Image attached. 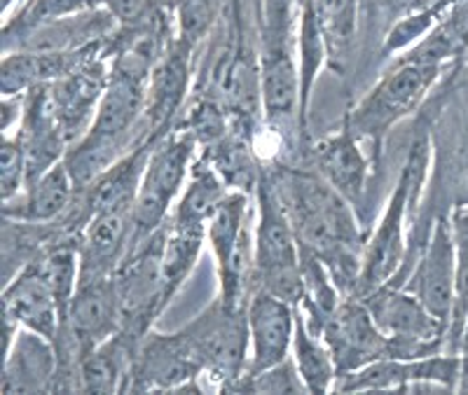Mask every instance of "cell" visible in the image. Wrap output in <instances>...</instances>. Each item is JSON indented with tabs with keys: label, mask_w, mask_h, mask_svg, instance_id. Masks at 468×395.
Here are the masks:
<instances>
[{
	"label": "cell",
	"mask_w": 468,
	"mask_h": 395,
	"mask_svg": "<svg viewBox=\"0 0 468 395\" xmlns=\"http://www.w3.org/2000/svg\"><path fill=\"white\" fill-rule=\"evenodd\" d=\"M271 181L286 206L300 251L314 253L342 297H354L366 246L354 206L314 169H277Z\"/></svg>",
	"instance_id": "obj_1"
},
{
	"label": "cell",
	"mask_w": 468,
	"mask_h": 395,
	"mask_svg": "<svg viewBox=\"0 0 468 395\" xmlns=\"http://www.w3.org/2000/svg\"><path fill=\"white\" fill-rule=\"evenodd\" d=\"M256 230H253V290L277 295L298 307L304 297L300 244L271 173L262 172L256 187Z\"/></svg>",
	"instance_id": "obj_2"
},
{
	"label": "cell",
	"mask_w": 468,
	"mask_h": 395,
	"mask_svg": "<svg viewBox=\"0 0 468 395\" xmlns=\"http://www.w3.org/2000/svg\"><path fill=\"white\" fill-rule=\"evenodd\" d=\"M441 70L442 66L396 61L394 68L354 106L345 127L378 157L384 136L424 103Z\"/></svg>",
	"instance_id": "obj_3"
},
{
	"label": "cell",
	"mask_w": 468,
	"mask_h": 395,
	"mask_svg": "<svg viewBox=\"0 0 468 395\" xmlns=\"http://www.w3.org/2000/svg\"><path fill=\"white\" fill-rule=\"evenodd\" d=\"M197 140L186 129H176L157 139L150 148L145 172L141 178L136 209H133V241L132 246L162 230L169 220V211L181 197L195 164Z\"/></svg>",
	"instance_id": "obj_4"
},
{
	"label": "cell",
	"mask_w": 468,
	"mask_h": 395,
	"mask_svg": "<svg viewBox=\"0 0 468 395\" xmlns=\"http://www.w3.org/2000/svg\"><path fill=\"white\" fill-rule=\"evenodd\" d=\"M207 241L218 265V297L228 307L241 309L253 293V230L250 194L229 190L208 220Z\"/></svg>",
	"instance_id": "obj_5"
},
{
	"label": "cell",
	"mask_w": 468,
	"mask_h": 395,
	"mask_svg": "<svg viewBox=\"0 0 468 395\" xmlns=\"http://www.w3.org/2000/svg\"><path fill=\"white\" fill-rule=\"evenodd\" d=\"M202 363L213 389L228 393L229 386L246 374L249 365V318L246 307L234 309L220 297L204 307L197 318L181 327Z\"/></svg>",
	"instance_id": "obj_6"
},
{
	"label": "cell",
	"mask_w": 468,
	"mask_h": 395,
	"mask_svg": "<svg viewBox=\"0 0 468 395\" xmlns=\"http://www.w3.org/2000/svg\"><path fill=\"white\" fill-rule=\"evenodd\" d=\"M375 323L388 339V359L415 360L445 351L447 326L403 286H382L363 297Z\"/></svg>",
	"instance_id": "obj_7"
},
{
	"label": "cell",
	"mask_w": 468,
	"mask_h": 395,
	"mask_svg": "<svg viewBox=\"0 0 468 395\" xmlns=\"http://www.w3.org/2000/svg\"><path fill=\"white\" fill-rule=\"evenodd\" d=\"M462 360L459 353L441 351L415 360L382 359L356 372L337 377L333 393H417L457 390Z\"/></svg>",
	"instance_id": "obj_8"
},
{
	"label": "cell",
	"mask_w": 468,
	"mask_h": 395,
	"mask_svg": "<svg viewBox=\"0 0 468 395\" xmlns=\"http://www.w3.org/2000/svg\"><path fill=\"white\" fill-rule=\"evenodd\" d=\"M202 363L183 330H150L141 339L124 393H202Z\"/></svg>",
	"instance_id": "obj_9"
},
{
	"label": "cell",
	"mask_w": 468,
	"mask_h": 395,
	"mask_svg": "<svg viewBox=\"0 0 468 395\" xmlns=\"http://www.w3.org/2000/svg\"><path fill=\"white\" fill-rule=\"evenodd\" d=\"M403 288L417 295L421 305L450 330L454 293H457V257H454L452 227L447 215H441L431 223Z\"/></svg>",
	"instance_id": "obj_10"
},
{
	"label": "cell",
	"mask_w": 468,
	"mask_h": 395,
	"mask_svg": "<svg viewBox=\"0 0 468 395\" xmlns=\"http://www.w3.org/2000/svg\"><path fill=\"white\" fill-rule=\"evenodd\" d=\"M122 330V302L117 293L115 276H80V284L70 302L69 318L61 327L66 351L80 363L85 353L108 342Z\"/></svg>",
	"instance_id": "obj_11"
},
{
	"label": "cell",
	"mask_w": 468,
	"mask_h": 395,
	"mask_svg": "<svg viewBox=\"0 0 468 395\" xmlns=\"http://www.w3.org/2000/svg\"><path fill=\"white\" fill-rule=\"evenodd\" d=\"M291 26H265L262 52L258 61V97L262 112L271 127L298 122L300 120V75L298 61L288 45Z\"/></svg>",
	"instance_id": "obj_12"
},
{
	"label": "cell",
	"mask_w": 468,
	"mask_h": 395,
	"mask_svg": "<svg viewBox=\"0 0 468 395\" xmlns=\"http://www.w3.org/2000/svg\"><path fill=\"white\" fill-rule=\"evenodd\" d=\"M321 337L333 353L337 377L388 359L387 335L379 330L366 302L358 297L342 299L325 321Z\"/></svg>",
	"instance_id": "obj_13"
},
{
	"label": "cell",
	"mask_w": 468,
	"mask_h": 395,
	"mask_svg": "<svg viewBox=\"0 0 468 395\" xmlns=\"http://www.w3.org/2000/svg\"><path fill=\"white\" fill-rule=\"evenodd\" d=\"M249 318V365L258 374L291 359L295 337V307L265 290H253L246 305Z\"/></svg>",
	"instance_id": "obj_14"
},
{
	"label": "cell",
	"mask_w": 468,
	"mask_h": 395,
	"mask_svg": "<svg viewBox=\"0 0 468 395\" xmlns=\"http://www.w3.org/2000/svg\"><path fill=\"white\" fill-rule=\"evenodd\" d=\"M3 314L15 318L27 330L48 337L49 342H57L64 327L61 309L52 293L48 276L43 272L40 257H33L12 276L10 284L3 288L0 299Z\"/></svg>",
	"instance_id": "obj_15"
},
{
	"label": "cell",
	"mask_w": 468,
	"mask_h": 395,
	"mask_svg": "<svg viewBox=\"0 0 468 395\" xmlns=\"http://www.w3.org/2000/svg\"><path fill=\"white\" fill-rule=\"evenodd\" d=\"M133 209L136 202H124L96 211L87 218L80 239V276H108L132 248Z\"/></svg>",
	"instance_id": "obj_16"
},
{
	"label": "cell",
	"mask_w": 468,
	"mask_h": 395,
	"mask_svg": "<svg viewBox=\"0 0 468 395\" xmlns=\"http://www.w3.org/2000/svg\"><path fill=\"white\" fill-rule=\"evenodd\" d=\"M431 173L426 187L445 206V213L468 206V115H450L445 120L441 145L433 143Z\"/></svg>",
	"instance_id": "obj_17"
},
{
	"label": "cell",
	"mask_w": 468,
	"mask_h": 395,
	"mask_svg": "<svg viewBox=\"0 0 468 395\" xmlns=\"http://www.w3.org/2000/svg\"><path fill=\"white\" fill-rule=\"evenodd\" d=\"M58 369V353L54 342L37 332H16L15 342L3 353V377L0 390L10 393H43L52 390Z\"/></svg>",
	"instance_id": "obj_18"
},
{
	"label": "cell",
	"mask_w": 468,
	"mask_h": 395,
	"mask_svg": "<svg viewBox=\"0 0 468 395\" xmlns=\"http://www.w3.org/2000/svg\"><path fill=\"white\" fill-rule=\"evenodd\" d=\"M190 57L192 47L176 37L174 45L165 49V54L150 70L144 115L154 139H160V131L171 127L176 112L186 99L187 85H190Z\"/></svg>",
	"instance_id": "obj_19"
},
{
	"label": "cell",
	"mask_w": 468,
	"mask_h": 395,
	"mask_svg": "<svg viewBox=\"0 0 468 395\" xmlns=\"http://www.w3.org/2000/svg\"><path fill=\"white\" fill-rule=\"evenodd\" d=\"M312 166L351 206L361 203L370 160H367V152H363L361 140L351 134L349 129L345 127L337 134L319 140L312 150Z\"/></svg>",
	"instance_id": "obj_20"
},
{
	"label": "cell",
	"mask_w": 468,
	"mask_h": 395,
	"mask_svg": "<svg viewBox=\"0 0 468 395\" xmlns=\"http://www.w3.org/2000/svg\"><path fill=\"white\" fill-rule=\"evenodd\" d=\"M75 192L78 190H75L69 166L61 160L40 173L36 181L28 182L24 197L3 203V215L22 224L52 223L69 209Z\"/></svg>",
	"instance_id": "obj_21"
},
{
	"label": "cell",
	"mask_w": 468,
	"mask_h": 395,
	"mask_svg": "<svg viewBox=\"0 0 468 395\" xmlns=\"http://www.w3.org/2000/svg\"><path fill=\"white\" fill-rule=\"evenodd\" d=\"M141 339L124 330L85 353L78 363V384L85 393H124Z\"/></svg>",
	"instance_id": "obj_22"
},
{
	"label": "cell",
	"mask_w": 468,
	"mask_h": 395,
	"mask_svg": "<svg viewBox=\"0 0 468 395\" xmlns=\"http://www.w3.org/2000/svg\"><path fill=\"white\" fill-rule=\"evenodd\" d=\"M328 36L316 0H298V75H300V120L307 129V112L312 91L328 59Z\"/></svg>",
	"instance_id": "obj_23"
},
{
	"label": "cell",
	"mask_w": 468,
	"mask_h": 395,
	"mask_svg": "<svg viewBox=\"0 0 468 395\" xmlns=\"http://www.w3.org/2000/svg\"><path fill=\"white\" fill-rule=\"evenodd\" d=\"M228 192L229 187L225 185L220 173L202 155L192 164L190 178H187L169 220L174 224H183V227H202V230H207L208 220L213 218L218 203L223 202Z\"/></svg>",
	"instance_id": "obj_24"
},
{
	"label": "cell",
	"mask_w": 468,
	"mask_h": 395,
	"mask_svg": "<svg viewBox=\"0 0 468 395\" xmlns=\"http://www.w3.org/2000/svg\"><path fill=\"white\" fill-rule=\"evenodd\" d=\"M204 244H207V230L183 227V224H174L171 220H166L165 246H162V286H165L166 305H171L176 293L190 278Z\"/></svg>",
	"instance_id": "obj_25"
},
{
	"label": "cell",
	"mask_w": 468,
	"mask_h": 395,
	"mask_svg": "<svg viewBox=\"0 0 468 395\" xmlns=\"http://www.w3.org/2000/svg\"><path fill=\"white\" fill-rule=\"evenodd\" d=\"M292 360L309 393H333L337 381V368L324 337L307 326L295 307V337H292Z\"/></svg>",
	"instance_id": "obj_26"
},
{
	"label": "cell",
	"mask_w": 468,
	"mask_h": 395,
	"mask_svg": "<svg viewBox=\"0 0 468 395\" xmlns=\"http://www.w3.org/2000/svg\"><path fill=\"white\" fill-rule=\"evenodd\" d=\"M66 57L70 54H7L0 66V89L3 99L22 97L49 75H66Z\"/></svg>",
	"instance_id": "obj_27"
},
{
	"label": "cell",
	"mask_w": 468,
	"mask_h": 395,
	"mask_svg": "<svg viewBox=\"0 0 468 395\" xmlns=\"http://www.w3.org/2000/svg\"><path fill=\"white\" fill-rule=\"evenodd\" d=\"M450 227L454 239V257H457V293H454L452 323L447 330L445 351L454 353L457 348L459 332L468 316V206H457L450 211Z\"/></svg>",
	"instance_id": "obj_28"
},
{
	"label": "cell",
	"mask_w": 468,
	"mask_h": 395,
	"mask_svg": "<svg viewBox=\"0 0 468 395\" xmlns=\"http://www.w3.org/2000/svg\"><path fill=\"white\" fill-rule=\"evenodd\" d=\"M457 5V0H442L436 5L421 7V10L412 12L405 19L394 24V28L388 31L387 40H384L382 57L384 59H394V54H403L408 49L415 47L420 40H424L438 24L450 15V10Z\"/></svg>",
	"instance_id": "obj_29"
},
{
	"label": "cell",
	"mask_w": 468,
	"mask_h": 395,
	"mask_svg": "<svg viewBox=\"0 0 468 395\" xmlns=\"http://www.w3.org/2000/svg\"><path fill=\"white\" fill-rule=\"evenodd\" d=\"M223 0H174V16L178 24V40L187 47H197L211 33L218 19Z\"/></svg>",
	"instance_id": "obj_30"
},
{
	"label": "cell",
	"mask_w": 468,
	"mask_h": 395,
	"mask_svg": "<svg viewBox=\"0 0 468 395\" xmlns=\"http://www.w3.org/2000/svg\"><path fill=\"white\" fill-rule=\"evenodd\" d=\"M229 390L234 393H309L292 356L265 372L244 374L241 379L229 386Z\"/></svg>",
	"instance_id": "obj_31"
},
{
	"label": "cell",
	"mask_w": 468,
	"mask_h": 395,
	"mask_svg": "<svg viewBox=\"0 0 468 395\" xmlns=\"http://www.w3.org/2000/svg\"><path fill=\"white\" fill-rule=\"evenodd\" d=\"M27 185L28 160L22 134H3V143H0V197H3V203L22 197Z\"/></svg>",
	"instance_id": "obj_32"
},
{
	"label": "cell",
	"mask_w": 468,
	"mask_h": 395,
	"mask_svg": "<svg viewBox=\"0 0 468 395\" xmlns=\"http://www.w3.org/2000/svg\"><path fill=\"white\" fill-rule=\"evenodd\" d=\"M96 3L99 0H31V5H27V10L10 24V31L28 33L49 22H58V19L90 10Z\"/></svg>",
	"instance_id": "obj_33"
},
{
	"label": "cell",
	"mask_w": 468,
	"mask_h": 395,
	"mask_svg": "<svg viewBox=\"0 0 468 395\" xmlns=\"http://www.w3.org/2000/svg\"><path fill=\"white\" fill-rule=\"evenodd\" d=\"M183 129L190 131L202 148L208 150L228 139V115L223 112L220 103L204 99L192 108Z\"/></svg>",
	"instance_id": "obj_34"
},
{
	"label": "cell",
	"mask_w": 468,
	"mask_h": 395,
	"mask_svg": "<svg viewBox=\"0 0 468 395\" xmlns=\"http://www.w3.org/2000/svg\"><path fill=\"white\" fill-rule=\"evenodd\" d=\"M356 7L358 0H324L319 5L321 22H324L330 47H340V45H345L354 36Z\"/></svg>",
	"instance_id": "obj_35"
},
{
	"label": "cell",
	"mask_w": 468,
	"mask_h": 395,
	"mask_svg": "<svg viewBox=\"0 0 468 395\" xmlns=\"http://www.w3.org/2000/svg\"><path fill=\"white\" fill-rule=\"evenodd\" d=\"M99 5L124 28L148 26L160 12V0H99Z\"/></svg>",
	"instance_id": "obj_36"
},
{
	"label": "cell",
	"mask_w": 468,
	"mask_h": 395,
	"mask_svg": "<svg viewBox=\"0 0 468 395\" xmlns=\"http://www.w3.org/2000/svg\"><path fill=\"white\" fill-rule=\"evenodd\" d=\"M454 353H459V360H462V372H459L457 390L468 393V316L462 326V332H459L457 348H454Z\"/></svg>",
	"instance_id": "obj_37"
},
{
	"label": "cell",
	"mask_w": 468,
	"mask_h": 395,
	"mask_svg": "<svg viewBox=\"0 0 468 395\" xmlns=\"http://www.w3.org/2000/svg\"><path fill=\"white\" fill-rule=\"evenodd\" d=\"M436 3H442V0H421V7H429V5H436Z\"/></svg>",
	"instance_id": "obj_38"
},
{
	"label": "cell",
	"mask_w": 468,
	"mask_h": 395,
	"mask_svg": "<svg viewBox=\"0 0 468 395\" xmlns=\"http://www.w3.org/2000/svg\"><path fill=\"white\" fill-rule=\"evenodd\" d=\"M321 3H324V0H316V5H321Z\"/></svg>",
	"instance_id": "obj_39"
},
{
	"label": "cell",
	"mask_w": 468,
	"mask_h": 395,
	"mask_svg": "<svg viewBox=\"0 0 468 395\" xmlns=\"http://www.w3.org/2000/svg\"><path fill=\"white\" fill-rule=\"evenodd\" d=\"M286 3H298V0H286Z\"/></svg>",
	"instance_id": "obj_40"
}]
</instances>
